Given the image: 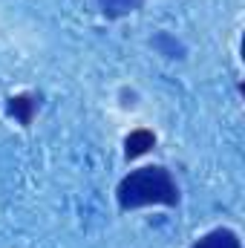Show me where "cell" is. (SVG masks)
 Returning a JSON list of instances; mask_svg holds the SVG:
<instances>
[{
  "label": "cell",
  "mask_w": 245,
  "mask_h": 248,
  "mask_svg": "<svg viewBox=\"0 0 245 248\" xmlns=\"http://www.w3.org/2000/svg\"><path fill=\"white\" fill-rule=\"evenodd\" d=\"M119 205L122 211H136L144 205H179V187L173 182L170 170L162 165H150V168H138L130 170L119 182Z\"/></svg>",
  "instance_id": "1"
},
{
  "label": "cell",
  "mask_w": 245,
  "mask_h": 248,
  "mask_svg": "<svg viewBox=\"0 0 245 248\" xmlns=\"http://www.w3.org/2000/svg\"><path fill=\"white\" fill-rule=\"evenodd\" d=\"M35 107H38V98H35V95H29V93L12 95V98L6 101V113H9L12 119H17L23 127H29V124H32V119H35Z\"/></svg>",
  "instance_id": "2"
},
{
  "label": "cell",
  "mask_w": 245,
  "mask_h": 248,
  "mask_svg": "<svg viewBox=\"0 0 245 248\" xmlns=\"http://www.w3.org/2000/svg\"><path fill=\"white\" fill-rule=\"evenodd\" d=\"M150 147H156V136H153L150 130H144V127L133 130V133L124 139V156H127V159H138V156H144Z\"/></svg>",
  "instance_id": "3"
},
{
  "label": "cell",
  "mask_w": 245,
  "mask_h": 248,
  "mask_svg": "<svg viewBox=\"0 0 245 248\" xmlns=\"http://www.w3.org/2000/svg\"><path fill=\"white\" fill-rule=\"evenodd\" d=\"M190 248H243V243L231 228H214L205 237H199Z\"/></svg>",
  "instance_id": "4"
},
{
  "label": "cell",
  "mask_w": 245,
  "mask_h": 248,
  "mask_svg": "<svg viewBox=\"0 0 245 248\" xmlns=\"http://www.w3.org/2000/svg\"><path fill=\"white\" fill-rule=\"evenodd\" d=\"M101 3V12L107 17H122V15H130L141 6V0H98Z\"/></svg>",
  "instance_id": "5"
}]
</instances>
